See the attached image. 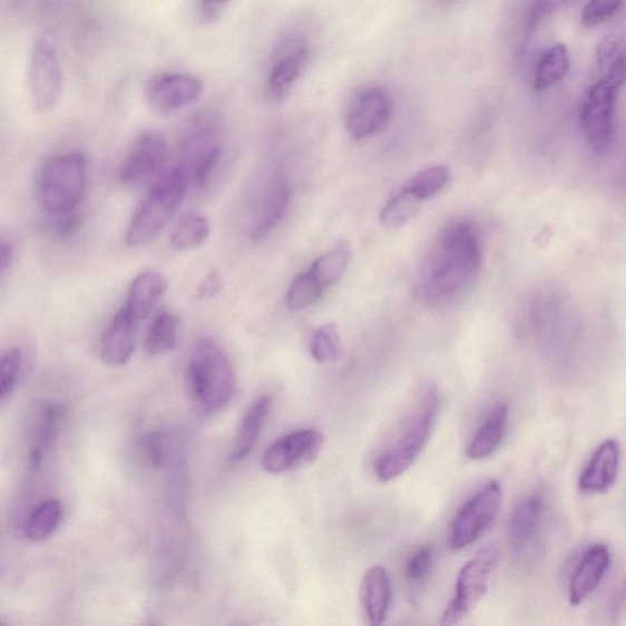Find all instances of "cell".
I'll list each match as a JSON object with an SVG mask.
<instances>
[{"instance_id":"6da1fadb","label":"cell","mask_w":626,"mask_h":626,"mask_svg":"<svg viewBox=\"0 0 626 626\" xmlns=\"http://www.w3.org/2000/svg\"><path fill=\"white\" fill-rule=\"evenodd\" d=\"M479 229L470 221L449 223L438 235L422 270V295L429 305H452L470 290L482 267Z\"/></svg>"},{"instance_id":"7a4b0ae2","label":"cell","mask_w":626,"mask_h":626,"mask_svg":"<svg viewBox=\"0 0 626 626\" xmlns=\"http://www.w3.org/2000/svg\"><path fill=\"white\" fill-rule=\"evenodd\" d=\"M186 380L196 408L205 415L227 408L236 393V372L225 350L212 338L199 340L187 361Z\"/></svg>"},{"instance_id":"3957f363","label":"cell","mask_w":626,"mask_h":626,"mask_svg":"<svg viewBox=\"0 0 626 626\" xmlns=\"http://www.w3.org/2000/svg\"><path fill=\"white\" fill-rule=\"evenodd\" d=\"M189 182L180 165L166 170L157 178L130 222L125 237L129 247H141L151 243L166 228L182 206Z\"/></svg>"},{"instance_id":"277c9868","label":"cell","mask_w":626,"mask_h":626,"mask_svg":"<svg viewBox=\"0 0 626 626\" xmlns=\"http://www.w3.org/2000/svg\"><path fill=\"white\" fill-rule=\"evenodd\" d=\"M438 410L440 402L434 391L423 393L394 443L375 459L373 471L379 481H393L415 464L430 440Z\"/></svg>"},{"instance_id":"5b68a950","label":"cell","mask_w":626,"mask_h":626,"mask_svg":"<svg viewBox=\"0 0 626 626\" xmlns=\"http://www.w3.org/2000/svg\"><path fill=\"white\" fill-rule=\"evenodd\" d=\"M604 77L588 87L580 107L586 141L595 151H605L615 136L618 95L626 84V56L603 70Z\"/></svg>"},{"instance_id":"8992f818","label":"cell","mask_w":626,"mask_h":626,"mask_svg":"<svg viewBox=\"0 0 626 626\" xmlns=\"http://www.w3.org/2000/svg\"><path fill=\"white\" fill-rule=\"evenodd\" d=\"M87 184V160L80 153H70L49 159L43 166L37 194L45 211L52 216H65L77 211Z\"/></svg>"},{"instance_id":"52a82bcc","label":"cell","mask_w":626,"mask_h":626,"mask_svg":"<svg viewBox=\"0 0 626 626\" xmlns=\"http://www.w3.org/2000/svg\"><path fill=\"white\" fill-rule=\"evenodd\" d=\"M502 497V487L497 481H490L468 499L450 528V547L457 550L467 548L490 530L498 518Z\"/></svg>"},{"instance_id":"ba28073f","label":"cell","mask_w":626,"mask_h":626,"mask_svg":"<svg viewBox=\"0 0 626 626\" xmlns=\"http://www.w3.org/2000/svg\"><path fill=\"white\" fill-rule=\"evenodd\" d=\"M499 559L496 547H487L459 573L456 595L444 612L443 625H456L468 618L487 594Z\"/></svg>"},{"instance_id":"9c48e42d","label":"cell","mask_w":626,"mask_h":626,"mask_svg":"<svg viewBox=\"0 0 626 626\" xmlns=\"http://www.w3.org/2000/svg\"><path fill=\"white\" fill-rule=\"evenodd\" d=\"M28 80L35 110L40 115L52 111L65 89V74L51 42L41 40L32 48Z\"/></svg>"},{"instance_id":"30bf717a","label":"cell","mask_w":626,"mask_h":626,"mask_svg":"<svg viewBox=\"0 0 626 626\" xmlns=\"http://www.w3.org/2000/svg\"><path fill=\"white\" fill-rule=\"evenodd\" d=\"M166 136L157 130H145L137 135L125 156L119 180L127 186H140L160 177L169 160Z\"/></svg>"},{"instance_id":"8fae6325","label":"cell","mask_w":626,"mask_h":626,"mask_svg":"<svg viewBox=\"0 0 626 626\" xmlns=\"http://www.w3.org/2000/svg\"><path fill=\"white\" fill-rule=\"evenodd\" d=\"M223 154L217 129L209 123L198 121L187 130L180 146L179 165L187 178L204 189L215 174Z\"/></svg>"},{"instance_id":"7c38bea8","label":"cell","mask_w":626,"mask_h":626,"mask_svg":"<svg viewBox=\"0 0 626 626\" xmlns=\"http://www.w3.org/2000/svg\"><path fill=\"white\" fill-rule=\"evenodd\" d=\"M204 91V82L193 75L162 72L147 81L145 98L157 115L170 116L196 104Z\"/></svg>"},{"instance_id":"4fadbf2b","label":"cell","mask_w":626,"mask_h":626,"mask_svg":"<svg viewBox=\"0 0 626 626\" xmlns=\"http://www.w3.org/2000/svg\"><path fill=\"white\" fill-rule=\"evenodd\" d=\"M393 115V101L378 86L359 90L348 105L345 124L350 135L358 140L380 133Z\"/></svg>"},{"instance_id":"5bb4252c","label":"cell","mask_w":626,"mask_h":626,"mask_svg":"<svg viewBox=\"0 0 626 626\" xmlns=\"http://www.w3.org/2000/svg\"><path fill=\"white\" fill-rule=\"evenodd\" d=\"M324 444V436L306 429L287 433L275 441L262 458L263 470L282 473L315 460Z\"/></svg>"},{"instance_id":"9a60e30c","label":"cell","mask_w":626,"mask_h":626,"mask_svg":"<svg viewBox=\"0 0 626 626\" xmlns=\"http://www.w3.org/2000/svg\"><path fill=\"white\" fill-rule=\"evenodd\" d=\"M291 204V186L287 184L283 174L273 175L272 179L262 192L254 217L252 227H250V237L254 242L265 239L285 216L287 207Z\"/></svg>"},{"instance_id":"2e32d148","label":"cell","mask_w":626,"mask_h":626,"mask_svg":"<svg viewBox=\"0 0 626 626\" xmlns=\"http://www.w3.org/2000/svg\"><path fill=\"white\" fill-rule=\"evenodd\" d=\"M140 321L121 307L111 319L99 343V355L106 365L120 368L131 360Z\"/></svg>"},{"instance_id":"e0dca14e","label":"cell","mask_w":626,"mask_h":626,"mask_svg":"<svg viewBox=\"0 0 626 626\" xmlns=\"http://www.w3.org/2000/svg\"><path fill=\"white\" fill-rule=\"evenodd\" d=\"M610 566V552L605 545H594L585 550L576 566L569 585V600L573 606H580L603 583Z\"/></svg>"},{"instance_id":"ac0fdd59","label":"cell","mask_w":626,"mask_h":626,"mask_svg":"<svg viewBox=\"0 0 626 626\" xmlns=\"http://www.w3.org/2000/svg\"><path fill=\"white\" fill-rule=\"evenodd\" d=\"M620 467V446L607 440L595 450L579 479V490L586 495H603L615 486Z\"/></svg>"},{"instance_id":"d6986e66","label":"cell","mask_w":626,"mask_h":626,"mask_svg":"<svg viewBox=\"0 0 626 626\" xmlns=\"http://www.w3.org/2000/svg\"><path fill=\"white\" fill-rule=\"evenodd\" d=\"M61 419L60 409L53 403H45L37 408L31 418L29 437V464L39 469L53 448Z\"/></svg>"},{"instance_id":"ffe728a7","label":"cell","mask_w":626,"mask_h":626,"mask_svg":"<svg viewBox=\"0 0 626 626\" xmlns=\"http://www.w3.org/2000/svg\"><path fill=\"white\" fill-rule=\"evenodd\" d=\"M272 409V398L262 395L246 410L237 428L229 453L232 464H239L257 446L260 436Z\"/></svg>"},{"instance_id":"44dd1931","label":"cell","mask_w":626,"mask_h":626,"mask_svg":"<svg viewBox=\"0 0 626 626\" xmlns=\"http://www.w3.org/2000/svg\"><path fill=\"white\" fill-rule=\"evenodd\" d=\"M361 604L369 624L380 626L390 610L392 588L390 575L382 566L372 567L361 581Z\"/></svg>"},{"instance_id":"7402d4cb","label":"cell","mask_w":626,"mask_h":626,"mask_svg":"<svg viewBox=\"0 0 626 626\" xmlns=\"http://www.w3.org/2000/svg\"><path fill=\"white\" fill-rule=\"evenodd\" d=\"M545 515V500L541 495H532L521 500L512 510L508 532L510 545L522 549L536 537Z\"/></svg>"},{"instance_id":"603a6c76","label":"cell","mask_w":626,"mask_h":626,"mask_svg":"<svg viewBox=\"0 0 626 626\" xmlns=\"http://www.w3.org/2000/svg\"><path fill=\"white\" fill-rule=\"evenodd\" d=\"M310 51L305 46L296 47L295 51L285 55L273 66L267 91L273 101L280 102L291 94L296 81L302 77L309 65Z\"/></svg>"},{"instance_id":"cb8c5ba5","label":"cell","mask_w":626,"mask_h":626,"mask_svg":"<svg viewBox=\"0 0 626 626\" xmlns=\"http://www.w3.org/2000/svg\"><path fill=\"white\" fill-rule=\"evenodd\" d=\"M167 291L166 278L157 271H145L136 275L128 291L127 304L131 315L144 321L149 316L159 297Z\"/></svg>"},{"instance_id":"d4e9b609","label":"cell","mask_w":626,"mask_h":626,"mask_svg":"<svg viewBox=\"0 0 626 626\" xmlns=\"http://www.w3.org/2000/svg\"><path fill=\"white\" fill-rule=\"evenodd\" d=\"M508 407L503 403L497 404L478 432L471 438L467 447L468 458L480 460L491 457L503 441L508 428Z\"/></svg>"},{"instance_id":"484cf974","label":"cell","mask_w":626,"mask_h":626,"mask_svg":"<svg viewBox=\"0 0 626 626\" xmlns=\"http://www.w3.org/2000/svg\"><path fill=\"white\" fill-rule=\"evenodd\" d=\"M62 518H65V508L60 500L46 499L31 511L25 524L23 535L31 542H43L57 532Z\"/></svg>"},{"instance_id":"4316f807","label":"cell","mask_w":626,"mask_h":626,"mask_svg":"<svg viewBox=\"0 0 626 626\" xmlns=\"http://www.w3.org/2000/svg\"><path fill=\"white\" fill-rule=\"evenodd\" d=\"M180 320L170 311H162L154 319L145 338V350L149 356L166 355L177 345Z\"/></svg>"},{"instance_id":"83f0119b","label":"cell","mask_w":626,"mask_h":626,"mask_svg":"<svg viewBox=\"0 0 626 626\" xmlns=\"http://www.w3.org/2000/svg\"><path fill=\"white\" fill-rule=\"evenodd\" d=\"M570 69V56L565 45H556L538 61L535 72V90L545 91L567 77Z\"/></svg>"},{"instance_id":"f1b7e54d","label":"cell","mask_w":626,"mask_h":626,"mask_svg":"<svg viewBox=\"0 0 626 626\" xmlns=\"http://www.w3.org/2000/svg\"><path fill=\"white\" fill-rule=\"evenodd\" d=\"M209 234L211 225L207 218L190 213L175 225L170 235V247L178 253L193 252L207 242Z\"/></svg>"},{"instance_id":"f546056e","label":"cell","mask_w":626,"mask_h":626,"mask_svg":"<svg viewBox=\"0 0 626 626\" xmlns=\"http://www.w3.org/2000/svg\"><path fill=\"white\" fill-rule=\"evenodd\" d=\"M349 260V245L341 242L330 250L327 254L313 262L310 272L325 290V287L332 286L343 278L348 270Z\"/></svg>"},{"instance_id":"4dcf8cb0","label":"cell","mask_w":626,"mask_h":626,"mask_svg":"<svg viewBox=\"0 0 626 626\" xmlns=\"http://www.w3.org/2000/svg\"><path fill=\"white\" fill-rule=\"evenodd\" d=\"M422 203L414 194L403 189L383 207L380 222L385 229L403 227V225L417 217Z\"/></svg>"},{"instance_id":"1f68e13d","label":"cell","mask_w":626,"mask_h":626,"mask_svg":"<svg viewBox=\"0 0 626 626\" xmlns=\"http://www.w3.org/2000/svg\"><path fill=\"white\" fill-rule=\"evenodd\" d=\"M324 292L321 283L309 271L297 275L286 294L287 309L304 310L316 304Z\"/></svg>"},{"instance_id":"d6a6232c","label":"cell","mask_w":626,"mask_h":626,"mask_svg":"<svg viewBox=\"0 0 626 626\" xmlns=\"http://www.w3.org/2000/svg\"><path fill=\"white\" fill-rule=\"evenodd\" d=\"M25 368V356L21 348L7 350L0 361V399L6 403L18 390Z\"/></svg>"},{"instance_id":"836d02e7","label":"cell","mask_w":626,"mask_h":626,"mask_svg":"<svg viewBox=\"0 0 626 626\" xmlns=\"http://www.w3.org/2000/svg\"><path fill=\"white\" fill-rule=\"evenodd\" d=\"M449 182V170L443 166H434L422 170L404 187L414 194L421 202L430 199L444 190Z\"/></svg>"},{"instance_id":"e575fe53","label":"cell","mask_w":626,"mask_h":626,"mask_svg":"<svg viewBox=\"0 0 626 626\" xmlns=\"http://www.w3.org/2000/svg\"><path fill=\"white\" fill-rule=\"evenodd\" d=\"M310 352L320 364L331 362L341 356L342 342L340 332L334 324H324L312 335Z\"/></svg>"},{"instance_id":"d590c367","label":"cell","mask_w":626,"mask_h":626,"mask_svg":"<svg viewBox=\"0 0 626 626\" xmlns=\"http://www.w3.org/2000/svg\"><path fill=\"white\" fill-rule=\"evenodd\" d=\"M173 438L166 431H157L149 434L144 442V453L154 468H163L167 466V461L172 453Z\"/></svg>"},{"instance_id":"8d00e7d4","label":"cell","mask_w":626,"mask_h":626,"mask_svg":"<svg viewBox=\"0 0 626 626\" xmlns=\"http://www.w3.org/2000/svg\"><path fill=\"white\" fill-rule=\"evenodd\" d=\"M434 565V548L432 545L422 546L412 555L405 567V576L411 583H422L430 575Z\"/></svg>"},{"instance_id":"74e56055","label":"cell","mask_w":626,"mask_h":626,"mask_svg":"<svg viewBox=\"0 0 626 626\" xmlns=\"http://www.w3.org/2000/svg\"><path fill=\"white\" fill-rule=\"evenodd\" d=\"M622 4V0H590L581 14V23L586 29L595 28L615 16Z\"/></svg>"},{"instance_id":"f35d334b","label":"cell","mask_w":626,"mask_h":626,"mask_svg":"<svg viewBox=\"0 0 626 626\" xmlns=\"http://www.w3.org/2000/svg\"><path fill=\"white\" fill-rule=\"evenodd\" d=\"M566 2L567 0H532L528 18L529 28L535 29L542 19L549 16V12L555 11Z\"/></svg>"},{"instance_id":"ab89813d","label":"cell","mask_w":626,"mask_h":626,"mask_svg":"<svg viewBox=\"0 0 626 626\" xmlns=\"http://www.w3.org/2000/svg\"><path fill=\"white\" fill-rule=\"evenodd\" d=\"M224 282L217 271L211 272L198 286L197 296L199 300H212L217 297L223 291Z\"/></svg>"},{"instance_id":"60d3db41","label":"cell","mask_w":626,"mask_h":626,"mask_svg":"<svg viewBox=\"0 0 626 626\" xmlns=\"http://www.w3.org/2000/svg\"><path fill=\"white\" fill-rule=\"evenodd\" d=\"M55 225V232L60 237H70L75 232L80 228L82 217L80 213L71 212L65 216H58Z\"/></svg>"},{"instance_id":"b9f144b4","label":"cell","mask_w":626,"mask_h":626,"mask_svg":"<svg viewBox=\"0 0 626 626\" xmlns=\"http://www.w3.org/2000/svg\"><path fill=\"white\" fill-rule=\"evenodd\" d=\"M231 2L232 0H199V16L207 22L215 21Z\"/></svg>"},{"instance_id":"7bdbcfd3","label":"cell","mask_w":626,"mask_h":626,"mask_svg":"<svg viewBox=\"0 0 626 626\" xmlns=\"http://www.w3.org/2000/svg\"><path fill=\"white\" fill-rule=\"evenodd\" d=\"M16 258V246L11 242L2 241L0 245V268L2 273L6 274L7 271L12 266V262Z\"/></svg>"},{"instance_id":"ee69618b","label":"cell","mask_w":626,"mask_h":626,"mask_svg":"<svg viewBox=\"0 0 626 626\" xmlns=\"http://www.w3.org/2000/svg\"><path fill=\"white\" fill-rule=\"evenodd\" d=\"M626 605V578L623 580L616 595L612 598V609L619 612Z\"/></svg>"}]
</instances>
